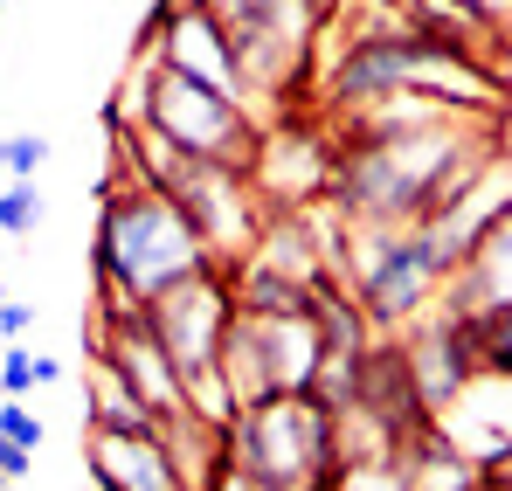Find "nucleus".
I'll return each instance as SVG.
<instances>
[{"label":"nucleus","mask_w":512,"mask_h":491,"mask_svg":"<svg viewBox=\"0 0 512 491\" xmlns=\"http://www.w3.org/2000/svg\"><path fill=\"white\" fill-rule=\"evenodd\" d=\"M28 326H35V305L7 298V305H0V346H7V339H28Z\"/></svg>","instance_id":"f3484780"},{"label":"nucleus","mask_w":512,"mask_h":491,"mask_svg":"<svg viewBox=\"0 0 512 491\" xmlns=\"http://www.w3.org/2000/svg\"><path fill=\"white\" fill-rule=\"evenodd\" d=\"M139 56H160L167 70H180V77H194L201 90H215V97H229V104H243V111H270V97L250 83V70H243V56H236V42L222 35V21L208 14V7H180L167 28L153 35V42H139Z\"/></svg>","instance_id":"6e6552de"},{"label":"nucleus","mask_w":512,"mask_h":491,"mask_svg":"<svg viewBox=\"0 0 512 491\" xmlns=\"http://www.w3.org/2000/svg\"><path fill=\"white\" fill-rule=\"evenodd\" d=\"M28 464H35V450L14 443V436H0V471H7V478H28Z\"/></svg>","instance_id":"a211bd4d"},{"label":"nucleus","mask_w":512,"mask_h":491,"mask_svg":"<svg viewBox=\"0 0 512 491\" xmlns=\"http://www.w3.org/2000/svg\"><path fill=\"white\" fill-rule=\"evenodd\" d=\"M229 464L263 491H333L340 478V415L319 395L250 402L229 422Z\"/></svg>","instance_id":"20e7f679"},{"label":"nucleus","mask_w":512,"mask_h":491,"mask_svg":"<svg viewBox=\"0 0 512 491\" xmlns=\"http://www.w3.org/2000/svg\"><path fill=\"white\" fill-rule=\"evenodd\" d=\"M42 208H49V201H42L35 180H7V187H0V236H35V229H42Z\"/></svg>","instance_id":"f8f14e48"},{"label":"nucleus","mask_w":512,"mask_h":491,"mask_svg":"<svg viewBox=\"0 0 512 491\" xmlns=\"http://www.w3.org/2000/svg\"><path fill=\"white\" fill-rule=\"evenodd\" d=\"M84 464H90V485L97 491H187L167 429H146V436H132V429H90Z\"/></svg>","instance_id":"9d476101"},{"label":"nucleus","mask_w":512,"mask_h":491,"mask_svg":"<svg viewBox=\"0 0 512 491\" xmlns=\"http://www.w3.org/2000/svg\"><path fill=\"white\" fill-rule=\"evenodd\" d=\"M90 429H132V436H146V429H167V422L132 395V381L104 353H90Z\"/></svg>","instance_id":"9b49d317"},{"label":"nucleus","mask_w":512,"mask_h":491,"mask_svg":"<svg viewBox=\"0 0 512 491\" xmlns=\"http://www.w3.org/2000/svg\"><path fill=\"white\" fill-rule=\"evenodd\" d=\"M35 374H42V388H56V374H63V360H56V353H35Z\"/></svg>","instance_id":"6ab92c4d"},{"label":"nucleus","mask_w":512,"mask_h":491,"mask_svg":"<svg viewBox=\"0 0 512 491\" xmlns=\"http://www.w3.org/2000/svg\"><path fill=\"white\" fill-rule=\"evenodd\" d=\"M353 409H367L381 429H388V443H395V457H402V443H416L429 422V402L423 388H416V367H409V346H402V332H381L374 346H367V367H360V402Z\"/></svg>","instance_id":"1a4fd4ad"},{"label":"nucleus","mask_w":512,"mask_h":491,"mask_svg":"<svg viewBox=\"0 0 512 491\" xmlns=\"http://www.w3.org/2000/svg\"><path fill=\"white\" fill-rule=\"evenodd\" d=\"M319 360H326L319 319H250V312H236L229 346H222V374L236 381L243 409L277 402V395H312Z\"/></svg>","instance_id":"423d86ee"},{"label":"nucleus","mask_w":512,"mask_h":491,"mask_svg":"<svg viewBox=\"0 0 512 491\" xmlns=\"http://www.w3.org/2000/svg\"><path fill=\"white\" fill-rule=\"evenodd\" d=\"M0 305H7V284H0Z\"/></svg>","instance_id":"5701e85b"},{"label":"nucleus","mask_w":512,"mask_h":491,"mask_svg":"<svg viewBox=\"0 0 512 491\" xmlns=\"http://www.w3.org/2000/svg\"><path fill=\"white\" fill-rule=\"evenodd\" d=\"M49 166V139L42 132H0V173L7 180H35Z\"/></svg>","instance_id":"4468645a"},{"label":"nucleus","mask_w":512,"mask_h":491,"mask_svg":"<svg viewBox=\"0 0 512 491\" xmlns=\"http://www.w3.org/2000/svg\"><path fill=\"white\" fill-rule=\"evenodd\" d=\"M326 243V270H340V284L360 298V312L374 332H409L443 305V284L457 277V243L443 222H416V229H360V222H319Z\"/></svg>","instance_id":"f03ea898"},{"label":"nucleus","mask_w":512,"mask_h":491,"mask_svg":"<svg viewBox=\"0 0 512 491\" xmlns=\"http://www.w3.org/2000/svg\"><path fill=\"white\" fill-rule=\"evenodd\" d=\"M0 436H14V443L42 450V415L28 409V402H0Z\"/></svg>","instance_id":"dca6fc26"},{"label":"nucleus","mask_w":512,"mask_h":491,"mask_svg":"<svg viewBox=\"0 0 512 491\" xmlns=\"http://www.w3.org/2000/svg\"><path fill=\"white\" fill-rule=\"evenodd\" d=\"M35 388H42L35 353H28L21 339H7V346H0V402H21V395H35Z\"/></svg>","instance_id":"2eb2a0df"},{"label":"nucleus","mask_w":512,"mask_h":491,"mask_svg":"<svg viewBox=\"0 0 512 491\" xmlns=\"http://www.w3.org/2000/svg\"><path fill=\"white\" fill-rule=\"evenodd\" d=\"M222 270V256L201 243V229L180 215V201L146 187V180H118L97 201V236H90V277L97 298H125V305H160L173 291H187L194 277Z\"/></svg>","instance_id":"f257e3e1"},{"label":"nucleus","mask_w":512,"mask_h":491,"mask_svg":"<svg viewBox=\"0 0 512 491\" xmlns=\"http://www.w3.org/2000/svg\"><path fill=\"white\" fill-rule=\"evenodd\" d=\"M7 485H14V478H7V471H0V491H7Z\"/></svg>","instance_id":"4be33fe9"},{"label":"nucleus","mask_w":512,"mask_h":491,"mask_svg":"<svg viewBox=\"0 0 512 491\" xmlns=\"http://www.w3.org/2000/svg\"><path fill=\"white\" fill-rule=\"evenodd\" d=\"M118 111L139 118L153 139H167L173 153H187V160L256 166L263 139H270L256 111L215 97V90H201L194 77L167 70L160 56H139V63H132V97H118Z\"/></svg>","instance_id":"7ed1b4c3"},{"label":"nucleus","mask_w":512,"mask_h":491,"mask_svg":"<svg viewBox=\"0 0 512 491\" xmlns=\"http://www.w3.org/2000/svg\"><path fill=\"white\" fill-rule=\"evenodd\" d=\"M146 312H153V332H160V346L173 353L180 381L215 374L222 367V346H229V326H236V277L222 263V270L194 277L187 291H173V298L146 305Z\"/></svg>","instance_id":"0eeeda50"},{"label":"nucleus","mask_w":512,"mask_h":491,"mask_svg":"<svg viewBox=\"0 0 512 491\" xmlns=\"http://www.w3.org/2000/svg\"><path fill=\"white\" fill-rule=\"evenodd\" d=\"M305 7H312V14H319V21L333 28V21H340V7H346V0H305Z\"/></svg>","instance_id":"aec40b11"},{"label":"nucleus","mask_w":512,"mask_h":491,"mask_svg":"<svg viewBox=\"0 0 512 491\" xmlns=\"http://www.w3.org/2000/svg\"><path fill=\"white\" fill-rule=\"evenodd\" d=\"M208 14L236 42V56H243V70L263 97H284L291 83H305L312 49L326 35V21L305 0H208Z\"/></svg>","instance_id":"39448f33"},{"label":"nucleus","mask_w":512,"mask_h":491,"mask_svg":"<svg viewBox=\"0 0 512 491\" xmlns=\"http://www.w3.org/2000/svg\"><path fill=\"white\" fill-rule=\"evenodd\" d=\"M450 491H499L492 478H471V485H450Z\"/></svg>","instance_id":"412c9836"},{"label":"nucleus","mask_w":512,"mask_h":491,"mask_svg":"<svg viewBox=\"0 0 512 491\" xmlns=\"http://www.w3.org/2000/svg\"><path fill=\"white\" fill-rule=\"evenodd\" d=\"M333 491H416V485H409L402 457H360V464H340Z\"/></svg>","instance_id":"ddd939ff"}]
</instances>
